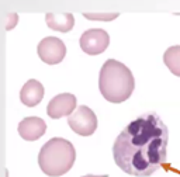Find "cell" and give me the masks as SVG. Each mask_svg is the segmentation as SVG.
Returning a JSON list of instances; mask_svg holds the SVG:
<instances>
[{"label": "cell", "instance_id": "obj_1", "mask_svg": "<svg viewBox=\"0 0 180 177\" xmlns=\"http://www.w3.org/2000/svg\"><path fill=\"white\" fill-rule=\"evenodd\" d=\"M169 131L156 112L129 122L113 145L117 166L127 174L148 177L166 163Z\"/></svg>", "mask_w": 180, "mask_h": 177}, {"label": "cell", "instance_id": "obj_2", "mask_svg": "<svg viewBox=\"0 0 180 177\" xmlns=\"http://www.w3.org/2000/svg\"><path fill=\"white\" fill-rule=\"evenodd\" d=\"M99 89L110 103H123L132 94L135 79L131 70L116 59H108L100 69Z\"/></svg>", "mask_w": 180, "mask_h": 177}, {"label": "cell", "instance_id": "obj_3", "mask_svg": "<svg viewBox=\"0 0 180 177\" xmlns=\"http://www.w3.org/2000/svg\"><path fill=\"white\" fill-rule=\"evenodd\" d=\"M76 159V151L68 139L52 138L39 151L38 164L47 176L58 177L68 173Z\"/></svg>", "mask_w": 180, "mask_h": 177}, {"label": "cell", "instance_id": "obj_4", "mask_svg": "<svg viewBox=\"0 0 180 177\" xmlns=\"http://www.w3.org/2000/svg\"><path fill=\"white\" fill-rule=\"evenodd\" d=\"M68 124L73 132L80 136H90L97 130V117L95 111L87 105H80L75 110L72 115H69Z\"/></svg>", "mask_w": 180, "mask_h": 177}, {"label": "cell", "instance_id": "obj_5", "mask_svg": "<svg viewBox=\"0 0 180 177\" xmlns=\"http://www.w3.org/2000/svg\"><path fill=\"white\" fill-rule=\"evenodd\" d=\"M79 44L85 53L99 55L107 49L108 44H110V35L103 28H92L82 34Z\"/></svg>", "mask_w": 180, "mask_h": 177}, {"label": "cell", "instance_id": "obj_6", "mask_svg": "<svg viewBox=\"0 0 180 177\" xmlns=\"http://www.w3.org/2000/svg\"><path fill=\"white\" fill-rule=\"evenodd\" d=\"M37 51H38V56L41 58V61L48 65L59 63L64 61L65 55H66V47H65L64 41L56 37H47V38L41 39Z\"/></svg>", "mask_w": 180, "mask_h": 177}, {"label": "cell", "instance_id": "obj_7", "mask_svg": "<svg viewBox=\"0 0 180 177\" xmlns=\"http://www.w3.org/2000/svg\"><path fill=\"white\" fill-rule=\"evenodd\" d=\"M76 110V97L70 93H62L55 96L48 103L47 114L54 120L72 115Z\"/></svg>", "mask_w": 180, "mask_h": 177}, {"label": "cell", "instance_id": "obj_8", "mask_svg": "<svg viewBox=\"0 0 180 177\" xmlns=\"http://www.w3.org/2000/svg\"><path fill=\"white\" fill-rule=\"evenodd\" d=\"M45 132L47 124L38 117H27L18 124V134L24 141H37Z\"/></svg>", "mask_w": 180, "mask_h": 177}, {"label": "cell", "instance_id": "obj_9", "mask_svg": "<svg viewBox=\"0 0 180 177\" xmlns=\"http://www.w3.org/2000/svg\"><path fill=\"white\" fill-rule=\"evenodd\" d=\"M44 97V86L38 80L30 79L20 90V100L27 107H35Z\"/></svg>", "mask_w": 180, "mask_h": 177}, {"label": "cell", "instance_id": "obj_10", "mask_svg": "<svg viewBox=\"0 0 180 177\" xmlns=\"http://www.w3.org/2000/svg\"><path fill=\"white\" fill-rule=\"evenodd\" d=\"M45 21H47V26L51 30L59 31V32H69L73 28V26H75L73 14L66 13V11H62V13H54V11L47 13L45 14Z\"/></svg>", "mask_w": 180, "mask_h": 177}, {"label": "cell", "instance_id": "obj_11", "mask_svg": "<svg viewBox=\"0 0 180 177\" xmlns=\"http://www.w3.org/2000/svg\"><path fill=\"white\" fill-rule=\"evenodd\" d=\"M163 62L172 73L180 78V45L167 48L163 55Z\"/></svg>", "mask_w": 180, "mask_h": 177}, {"label": "cell", "instance_id": "obj_12", "mask_svg": "<svg viewBox=\"0 0 180 177\" xmlns=\"http://www.w3.org/2000/svg\"><path fill=\"white\" fill-rule=\"evenodd\" d=\"M87 20H95V21H113L116 20L120 13H83Z\"/></svg>", "mask_w": 180, "mask_h": 177}, {"label": "cell", "instance_id": "obj_13", "mask_svg": "<svg viewBox=\"0 0 180 177\" xmlns=\"http://www.w3.org/2000/svg\"><path fill=\"white\" fill-rule=\"evenodd\" d=\"M6 18H7V20H6V23H7V24H6V28H7V30H11V28L17 24L18 16L16 13H7L6 14Z\"/></svg>", "mask_w": 180, "mask_h": 177}, {"label": "cell", "instance_id": "obj_14", "mask_svg": "<svg viewBox=\"0 0 180 177\" xmlns=\"http://www.w3.org/2000/svg\"><path fill=\"white\" fill-rule=\"evenodd\" d=\"M83 177H108L107 174H103V176H96V174H86V176Z\"/></svg>", "mask_w": 180, "mask_h": 177}]
</instances>
